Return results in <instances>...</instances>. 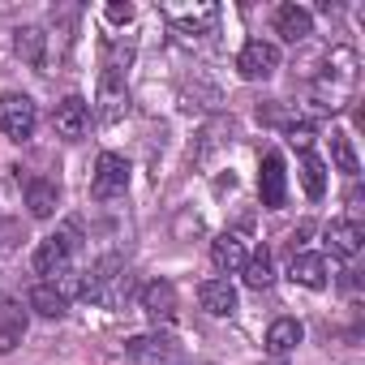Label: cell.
I'll list each match as a JSON object with an SVG mask.
<instances>
[{
  "label": "cell",
  "mask_w": 365,
  "mask_h": 365,
  "mask_svg": "<svg viewBox=\"0 0 365 365\" xmlns=\"http://www.w3.org/2000/svg\"><path fill=\"white\" fill-rule=\"evenodd\" d=\"M163 18L172 26H180L185 35H202V31H211L220 22V5H215V0H194V5H190V0H168Z\"/></svg>",
  "instance_id": "8992f818"
},
{
  "label": "cell",
  "mask_w": 365,
  "mask_h": 365,
  "mask_svg": "<svg viewBox=\"0 0 365 365\" xmlns=\"http://www.w3.org/2000/svg\"><path fill=\"white\" fill-rule=\"evenodd\" d=\"M211 262H215V271H224V275L245 271V262H250L245 237H241V232H220V237L211 241Z\"/></svg>",
  "instance_id": "8fae6325"
},
{
  "label": "cell",
  "mask_w": 365,
  "mask_h": 365,
  "mask_svg": "<svg viewBox=\"0 0 365 365\" xmlns=\"http://www.w3.org/2000/svg\"><path fill=\"white\" fill-rule=\"evenodd\" d=\"M331 159H335V168H339L344 176H356V172H361V159H356L352 138H348L344 129H335V133H331Z\"/></svg>",
  "instance_id": "603a6c76"
},
{
  "label": "cell",
  "mask_w": 365,
  "mask_h": 365,
  "mask_svg": "<svg viewBox=\"0 0 365 365\" xmlns=\"http://www.w3.org/2000/svg\"><path fill=\"white\" fill-rule=\"evenodd\" d=\"M322 241H327V250H331L335 258H356L361 245H365V228H361L356 220H331V224L322 228Z\"/></svg>",
  "instance_id": "30bf717a"
},
{
  "label": "cell",
  "mask_w": 365,
  "mask_h": 365,
  "mask_svg": "<svg viewBox=\"0 0 365 365\" xmlns=\"http://www.w3.org/2000/svg\"><path fill=\"white\" fill-rule=\"evenodd\" d=\"M14 48H18V56H22V61H31V65H43L48 35H43L39 26H22V31H18V39H14Z\"/></svg>",
  "instance_id": "7402d4cb"
},
{
  "label": "cell",
  "mask_w": 365,
  "mask_h": 365,
  "mask_svg": "<svg viewBox=\"0 0 365 365\" xmlns=\"http://www.w3.org/2000/svg\"><path fill=\"white\" fill-rule=\"evenodd\" d=\"M103 14H108V22H116V26H129V22H133V5H129V0H125V5H120V0H112Z\"/></svg>",
  "instance_id": "484cf974"
},
{
  "label": "cell",
  "mask_w": 365,
  "mask_h": 365,
  "mask_svg": "<svg viewBox=\"0 0 365 365\" xmlns=\"http://www.w3.org/2000/svg\"><path fill=\"white\" fill-rule=\"evenodd\" d=\"M125 112H129V86H125V69H120V61L112 56V61H108V69H103V78H99L95 116H99L103 125H116Z\"/></svg>",
  "instance_id": "277c9868"
},
{
  "label": "cell",
  "mask_w": 365,
  "mask_h": 365,
  "mask_svg": "<svg viewBox=\"0 0 365 365\" xmlns=\"http://www.w3.org/2000/svg\"><path fill=\"white\" fill-rule=\"evenodd\" d=\"M142 309L155 322H172L176 318V288H172V279H150L142 288Z\"/></svg>",
  "instance_id": "4fadbf2b"
},
{
  "label": "cell",
  "mask_w": 365,
  "mask_h": 365,
  "mask_svg": "<svg viewBox=\"0 0 365 365\" xmlns=\"http://www.w3.org/2000/svg\"><path fill=\"white\" fill-rule=\"evenodd\" d=\"M52 129H56L65 142H78V138L91 129V103H86L82 95L61 99V103H56V112H52Z\"/></svg>",
  "instance_id": "ba28073f"
},
{
  "label": "cell",
  "mask_w": 365,
  "mask_h": 365,
  "mask_svg": "<svg viewBox=\"0 0 365 365\" xmlns=\"http://www.w3.org/2000/svg\"><path fill=\"white\" fill-rule=\"evenodd\" d=\"M31 309H35V314H43V318H65V314H69V297H65L56 284H48V279H43V284H35V288H31Z\"/></svg>",
  "instance_id": "d6986e66"
},
{
  "label": "cell",
  "mask_w": 365,
  "mask_h": 365,
  "mask_svg": "<svg viewBox=\"0 0 365 365\" xmlns=\"http://www.w3.org/2000/svg\"><path fill=\"white\" fill-rule=\"evenodd\" d=\"M258 194H262V207H284V198H288V172H284V159L271 150V155H262V172H258Z\"/></svg>",
  "instance_id": "9c48e42d"
},
{
  "label": "cell",
  "mask_w": 365,
  "mask_h": 365,
  "mask_svg": "<svg viewBox=\"0 0 365 365\" xmlns=\"http://www.w3.org/2000/svg\"><path fill=\"white\" fill-rule=\"evenodd\" d=\"M301 335H305V327H301L297 318H275V322L267 327V352H271V356H288V352L301 344Z\"/></svg>",
  "instance_id": "ac0fdd59"
},
{
  "label": "cell",
  "mask_w": 365,
  "mask_h": 365,
  "mask_svg": "<svg viewBox=\"0 0 365 365\" xmlns=\"http://www.w3.org/2000/svg\"><path fill=\"white\" fill-rule=\"evenodd\" d=\"M284 138H288V146H292V150L314 155V138H318V133H314V125H309V120H292V125L284 129Z\"/></svg>",
  "instance_id": "d4e9b609"
},
{
  "label": "cell",
  "mask_w": 365,
  "mask_h": 365,
  "mask_svg": "<svg viewBox=\"0 0 365 365\" xmlns=\"http://www.w3.org/2000/svg\"><path fill=\"white\" fill-rule=\"evenodd\" d=\"M245 284H250V288H258V292L275 284V267H271V254H267V250H258V254L245 262Z\"/></svg>",
  "instance_id": "cb8c5ba5"
},
{
  "label": "cell",
  "mask_w": 365,
  "mask_h": 365,
  "mask_svg": "<svg viewBox=\"0 0 365 365\" xmlns=\"http://www.w3.org/2000/svg\"><path fill=\"white\" fill-rule=\"evenodd\" d=\"M125 190H129V159L116 155V150H103L99 163H95V176H91V194H95V202L125 198Z\"/></svg>",
  "instance_id": "5b68a950"
},
{
  "label": "cell",
  "mask_w": 365,
  "mask_h": 365,
  "mask_svg": "<svg viewBox=\"0 0 365 365\" xmlns=\"http://www.w3.org/2000/svg\"><path fill=\"white\" fill-rule=\"evenodd\" d=\"M301 185L309 198H322L327 194V163L318 155H301Z\"/></svg>",
  "instance_id": "44dd1931"
},
{
  "label": "cell",
  "mask_w": 365,
  "mask_h": 365,
  "mask_svg": "<svg viewBox=\"0 0 365 365\" xmlns=\"http://www.w3.org/2000/svg\"><path fill=\"white\" fill-rule=\"evenodd\" d=\"M56 202H61L56 180H43V176L26 180V211H31L35 220H52V215H56Z\"/></svg>",
  "instance_id": "2e32d148"
},
{
  "label": "cell",
  "mask_w": 365,
  "mask_h": 365,
  "mask_svg": "<svg viewBox=\"0 0 365 365\" xmlns=\"http://www.w3.org/2000/svg\"><path fill=\"white\" fill-rule=\"evenodd\" d=\"M26 335V309L18 301H0V352H14Z\"/></svg>",
  "instance_id": "e0dca14e"
},
{
  "label": "cell",
  "mask_w": 365,
  "mask_h": 365,
  "mask_svg": "<svg viewBox=\"0 0 365 365\" xmlns=\"http://www.w3.org/2000/svg\"><path fill=\"white\" fill-rule=\"evenodd\" d=\"M73 250H78V224H65L61 232H52V237H43L39 241V250H35V275H48V284L56 279V275H65L69 271V262H73Z\"/></svg>",
  "instance_id": "7a4b0ae2"
},
{
  "label": "cell",
  "mask_w": 365,
  "mask_h": 365,
  "mask_svg": "<svg viewBox=\"0 0 365 365\" xmlns=\"http://www.w3.org/2000/svg\"><path fill=\"white\" fill-rule=\"evenodd\" d=\"M35 129H39V108L31 95H22V91L0 95V133L9 142H31Z\"/></svg>",
  "instance_id": "3957f363"
},
{
  "label": "cell",
  "mask_w": 365,
  "mask_h": 365,
  "mask_svg": "<svg viewBox=\"0 0 365 365\" xmlns=\"http://www.w3.org/2000/svg\"><path fill=\"white\" fill-rule=\"evenodd\" d=\"M356 52L352 48H331L327 61H322V73L314 78V99L322 112H344L352 103V91H356Z\"/></svg>",
  "instance_id": "6da1fadb"
},
{
  "label": "cell",
  "mask_w": 365,
  "mask_h": 365,
  "mask_svg": "<svg viewBox=\"0 0 365 365\" xmlns=\"http://www.w3.org/2000/svg\"><path fill=\"white\" fill-rule=\"evenodd\" d=\"M198 305L215 318H232L237 314V288L228 279H202L198 284Z\"/></svg>",
  "instance_id": "7c38bea8"
},
{
  "label": "cell",
  "mask_w": 365,
  "mask_h": 365,
  "mask_svg": "<svg viewBox=\"0 0 365 365\" xmlns=\"http://www.w3.org/2000/svg\"><path fill=\"white\" fill-rule=\"evenodd\" d=\"M172 348H176L172 335H133V339L125 344V352H129L133 361H163V356H172Z\"/></svg>",
  "instance_id": "ffe728a7"
},
{
  "label": "cell",
  "mask_w": 365,
  "mask_h": 365,
  "mask_svg": "<svg viewBox=\"0 0 365 365\" xmlns=\"http://www.w3.org/2000/svg\"><path fill=\"white\" fill-rule=\"evenodd\" d=\"M288 275L301 284V288H327V279H331V267H327V258L322 254H292V267H288Z\"/></svg>",
  "instance_id": "9a60e30c"
},
{
  "label": "cell",
  "mask_w": 365,
  "mask_h": 365,
  "mask_svg": "<svg viewBox=\"0 0 365 365\" xmlns=\"http://www.w3.org/2000/svg\"><path fill=\"white\" fill-rule=\"evenodd\" d=\"M309 232H314V224H297V228H292V237H288V241H292V254H305Z\"/></svg>",
  "instance_id": "4316f807"
},
{
  "label": "cell",
  "mask_w": 365,
  "mask_h": 365,
  "mask_svg": "<svg viewBox=\"0 0 365 365\" xmlns=\"http://www.w3.org/2000/svg\"><path fill=\"white\" fill-rule=\"evenodd\" d=\"M275 35H284L288 43H305L314 35V14L301 5H279L275 9Z\"/></svg>",
  "instance_id": "5bb4252c"
},
{
  "label": "cell",
  "mask_w": 365,
  "mask_h": 365,
  "mask_svg": "<svg viewBox=\"0 0 365 365\" xmlns=\"http://www.w3.org/2000/svg\"><path fill=\"white\" fill-rule=\"evenodd\" d=\"M275 69H279V48L271 39H250L237 56V73L245 82H267Z\"/></svg>",
  "instance_id": "52a82bcc"
}]
</instances>
